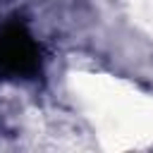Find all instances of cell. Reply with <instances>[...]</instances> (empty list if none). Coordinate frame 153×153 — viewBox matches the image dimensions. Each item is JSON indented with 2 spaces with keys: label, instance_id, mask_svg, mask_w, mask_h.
I'll list each match as a JSON object with an SVG mask.
<instances>
[{
  "label": "cell",
  "instance_id": "1",
  "mask_svg": "<svg viewBox=\"0 0 153 153\" xmlns=\"http://www.w3.org/2000/svg\"><path fill=\"white\" fill-rule=\"evenodd\" d=\"M41 69V50L22 24L0 31V72L14 79H31Z\"/></svg>",
  "mask_w": 153,
  "mask_h": 153
}]
</instances>
